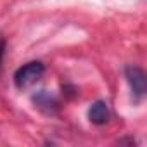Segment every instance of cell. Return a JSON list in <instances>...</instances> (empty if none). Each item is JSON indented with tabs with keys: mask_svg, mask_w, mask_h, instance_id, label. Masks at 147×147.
Wrapping results in <instances>:
<instances>
[{
	"mask_svg": "<svg viewBox=\"0 0 147 147\" xmlns=\"http://www.w3.org/2000/svg\"><path fill=\"white\" fill-rule=\"evenodd\" d=\"M125 76H126V82L130 83V88H131L135 99L140 100L147 92V78H145L144 69H140L138 66H126Z\"/></svg>",
	"mask_w": 147,
	"mask_h": 147,
	"instance_id": "2",
	"label": "cell"
},
{
	"mask_svg": "<svg viewBox=\"0 0 147 147\" xmlns=\"http://www.w3.org/2000/svg\"><path fill=\"white\" fill-rule=\"evenodd\" d=\"M45 73V66L40 62V61H33V62H28L24 64L23 67H19L16 71V75H14V83L18 88H28L31 87L33 83H36L42 75Z\"/></svg>",
	"mask_w": 147,
	"mask_h": 147,
	"instance_id": "1",
	"label": "cell"
},
{
	"mask_svg": "<svg viewBox=\"0 0 147 147\" xmlns=\"http://www.w3.org/2000/svg\"><path fill=\"white\" fill-rule=\"evenodd\" d=\"M33 104H35L42 113H45V114H55V113H57V107H59L57 99H55L50 92H47V90L36 92V94L33 95Z\"/></svg>",
	"mask_w": 147,
	"mask_h": 147,
	"instance_id": "3",
	"label": "cell"
},
{
	"mask_svg": "<svg viewBox=\"0 0 147 147\" xmlns=\"http://www.w3.org/2000/svg\"><path fill=\"white\" fill-rule=\"evenodd\" d=\"M109 107L104 100H95L90 109H88V119L94 123V125H106L109 121Z\"/></svg>",
	"mask_w": 147,
	"mask_h": 147,
	"instance_id": "4",
	"label": "cell"
},
{
	"mask_svg": "<svg viewBox=\"0 0 147 147\" xmlns=\"http://www.w3.org/2000/svg\"><path fill=\"white\" fill-rule=\"evenodd\" d=\"M4 54H5V40H2V38H0V64H2Z\"/></svg>",
	"mask_w": 147,
	"mask_h": 147,
	"instance_id": "5",
	"label": "cell"
}]
</instances>
